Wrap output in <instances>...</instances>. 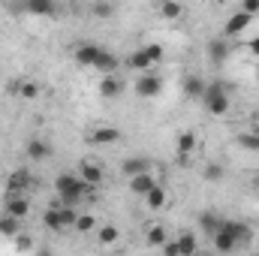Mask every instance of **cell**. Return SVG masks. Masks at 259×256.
Masks as SVG:
<instances>
[{
	"instance_id": "6da1fadb",
	"label": "cell",
	"mask_w": 259,
	"mask_h": 256,
	"mask_svg": "<svg viewBox=\"0 0 259 256\" xmlns=\"http://www.w3.org/2000/svg\"><path fill=\"white\" fill-rule=\"evenodd\" d=\"M211 241H214V250H217V253H235L241 244L250 241V226L223 217V220H220V229L211 235Z\"/></svg>"
},
{
	"instance_id": "7a4b0ae2",
	"label": "cell",
	"mask_w": 259,
	"mask_h": 256,
	"mask_svg": "<svg viewBox=\"0 0 259 256\" xmlns=\"http://www.w3.org/2000/svg\"><path fill=\"white\" fill-rule=\"evenodd\" d=\"M55 193H58L61 205H66V208H78V202H81L84 196H91L94 190H91L75 172H61V175L55 178Z\"/></svg>"
},
{
	"instance_id": "3957f363",
	"label": "cell",
	"mask_w": 259,
	"mask_h": 256,
	"mask_svg": "<svg viewBox=\"0 0 259 256\" xmlns=\"http://www.w3.org/2000/svg\"><path fill=\"white\" fill-rule=\"evenodd\" d=\"M163 61V46H157V42H148V46H142V49H136V52H130L127 55V69H133V72H151L154 66Z\"/></svg>"
},
{
	"instance_id": "277c9868",
	"label": "cell",
	"mask_w": 259,
	"mask_h": 256,
	"mask_svg": "<svg viewBox=\"0 0 259 256\" xmlns=\"http://www.w3.org/2000/svg\"><path fill=\"white\" fill-rule=\"evenodd\" d=\"M202 106H205V112L214 115V118L226 115V112H229V88H226L223 81H208V88H205V94H202Z\"/></svg>"
},
{
	"instance_id": "5b68a950",
	"label": "cell",
	"mask_w": 259,
	"mask_h": 256,
	"mask_svg": "<svg viewBox=\"0 0 259 256\" xmlns=\"http://www.w3.org/2000/svg\"><path fill=\"white\" fill-rule=\"evenodd\" d=\"M133 91H136V97H142V100H154V97L163 94V78H160L154 69H151V72H142V75L136 78Z\"/></svg>"
},
{
	"instance_id": "8992f818",
	"label": "cell",
	"mask_w": 259,
	"mask_h": 256,
	"mask_svg": "<svg viewBox=\"0 0 259 256\" xmlns=\"http://www.w3.org/2000/svg\"><path fill=\"white\" fill-rule=\"evenodd\" d=\"M75 175H78V178H81V181H84V184H88L91 190H97V187H100V184L106 181V169H103L100 163H94V160H81V163H78V172H75Z\"/></svg>"
},
{
	"instance_id": "52a82bcc",
	"label": "cell",
	"mask_w": 259,
	"mask_h": 256,
	"mask_svg": "<svg viewBox=\"0 0 259 256\" xmlns=\"http://www.w3.org/2000/svg\"><path fill=\"white\" fill-rule=\"evenodd\" d=\"M250 24H253V18H250L247 12H241V9H238V12H232V15L226 18V24H223V39L241 36V33H244V30H247Z\"/></svg>"
},
{
	"instance_id": "ba28073f",
	"label": "cell",
	"mask_w": 259,
	"mask_h": 256,
	"mask_svg": "<svg viewBox=\"0 0 259 256\" xmlns=\"http://www.w3.org/2000/svg\"><path fill=\"white\" fill-rule=\"evenodd\" d=\"M3 214L15 217V220H24L30 214V199L27 196H15V193H6L3 199Z\"/></svg>"
},
{
	"instance_id": "9c48e42d",
	"label": "cell",
	"mask_w": 259,
	"mask_h": 256,
	"mask_svg": "<svg viewBox=\"0 0 259 256\" xmlns=\"http://www.w3.org/2000/svg\"><path fill=\"white\" fill-rule=\"evenodd\" d=\"M33 187V178L27 169H15L9 178H6V193H15V196H27V190Z\"/></svg>"
},
{
	"instance_id": "30bf717a",
	"label": "cell",
	"mask_w": 259,
	"mask_h": 256,
	"mask_svg": "<svg viewBox=\"0 0 259 256\" xmlns=\"http://www.w3.org/2000/svg\"><path fill=\"white\" fill-rule=\"evenodd\" d=\"M154 166H151V160L148 157H130L121 163V172H124V178H139V175H145V172H151Z\"/></svg>"
},
{
	"instance_id": "8fae6325",
	"label": "cell",
	"mask_w": 259,
	"mask_h": 256,
	"mask_svg": "<svg viewBox=\"0 0 259 256\" xmlns=\"http://www.w3.org/2000/svg\"><path fill=\"white\" fill-rule=\"evenodd\" d=\"M181 88H184V97H187V100H202V94H205L208 81H205L202 75H196V72H187V75H184V81H181Z\"/></svg>"
},
{
	"instance_id": "7c38bea8",
	"label": "cell",
	"mask_w": 259,
	"mask_h": 256,
	"mask_svg": "<svg viewBox=\"0 0 259 256\" xmlns=\"http://www.w3.org/2000/svg\"><path fill=\"white\" fill-rule=\"evenodd\" d=\"M100 49L103 46H97V42H78L75 46V64H81V66H94L97 64V55H100Z\"/></svg>"
},
{
	"instance_id": "4fadbf2b",
	"label": "cell",
	"mask_w": 259,
	"mask_h": 256,
	"mask_svg": "<svg viewBox=\"0 0 259 256\" xmlns=\"http://www.w3.org/2000/svg\"><path fill=\"white\" fill-rule=\"evenodd\" d=\"M157 187V178H154V172H145V175H139V178H130V193H136V196H148V193Z\"/></svg>"
},
{
	"instance_id": "5bb4252c",
	"label": "cell",
	"mask_w": 259,
	"mask_h": 256,
	"mask_svg": "<svg viewBox=\"0 0 259 256\" xmlns=\"http://www.w3.org/2000/svg\"><path fill=\"white\" fill-rule=\"evenodd\" d=\"M100 94H103L106 100H118V97L124 94V81H121L118 75H103V81H100Z\"/></svg>"
},
{
	"instance_id": "9a60e30c",
	"label": "cell",
	"mask_w": 259,
	"mask_h": 256,
	"mask_svg": "<svg viewBox=\"0 0 259 256\" xmlns=\"http://www.w3.org/2000/svg\"><path fill=\"white\" fill-rule=\"evenodd\" d=\"M24 154H27L33 163H42V160L52 157V148H49V142H42V139H30L27 148H24Z\"/></svg>"
},
{
	"instance_id": "2e32d148",
	"label": "cell",
	"mask_w": 259,
	"mask_h": 256,
	"mask_svg": "<svg viewBox=\"0 0 259 256\" xmlns=\"http://www.w3.org/2000/svg\"><path fill=\"white\" fill-rule=\"evenodd\" d=\"M94 69H100L103 75H115L118 72V58L109 52V49H100V55H97V64H94Z\"/></svg>"
},
{
	"instance_id": "e0dca14e",
	"label": "cell",
	"mask_w": 259,
	"mask_h": 256,
	"mask_svg": "<svg viewBox=\"0 0 259 256\" xmlns=\"http://www.w3.org/2000/svg\"><path fill=\"white\" fill-rule=\"evenodd\" d=\"M0 235L9 238V241H15V238L21 235V220H15V217H9V214H0Z\"/></svg>"
},
{
	"instance_id": "ac0fdd59",
	"label": "cell",
	"mask_w": 259,
	"mask_h": 256,
	"mask_svg": "<svg viewBox=\"0 0 259 256\" xmlns=\"http://www.w3.org/2000/svg\"><path fill=\"white\" fill-rule=\"evenodd\" d=\"M91 142H97V145H115V142H121V130H115V127H100V130H94Z\"/></svg>"
},
{
	"instance_id": "d6986e66",
	"label": "cell",
	"mask_w": 259,
	"mask_h": 256,
	"mask_svg": "<svg viewBox=\"0 0 259 256\" xmlns=\"http://www.w3.org/2000/svg\"><path fill=\"white\" fill-rule=\"evenodd\" d=\"M166 199H169V196L163 190V184H157L154 190L145 196V205H148V211H163V208H166Z\"/></svg>"
},
{
	"instance_id": "ffe728a7",
	"label": "cell",
	"mask_w": 259,
	"mask_h": 256,
	"mask_svg": "<svg viewBox=\"0 0 259 256\" xmlns=\"http://www.w3.org/2000/svg\"><path fill=\"white\" fill-rule=\"evenodd\" d=\"M175 241H178V250H181V256H196V253H199V238H196L193 232H181Z\"/></svg>"
},
{
	"instance_id": "44dd1931",
	"label": "cell",
	"mask_w": 259,
	"mask_h": 256,
	"mask_svg": "<svg viewBox=\"0 0 259 256\" xmlns=\"http://www.w3.org/2000/svg\"><path fill=\"white\" fill-rule=\"evenodd\" d=\"M208 58H211L217 66L229 58V46H226V39H223V36H220V39H214V42L208 46Z\"/></svg>"
},
{
	"instance_id": "7402d4cb",
	"label": "cell",
	"mask_w": 259,
	"mask_h": 256,
	"mask_svg": "<svg viewBox=\"0 0 259 256\" xmlns=\"http://www.w3.org/2000/svg\"><path fill=\"white\" fill-rule=\"evenodd\" d=\"M15 94H18L21 100H36V97H39V84L30 81V78H24V81L15 84Z\"/></svg>"
},
{
	"instance_id": "603a6c76",
	"label": "cell",
	"mask_w": 259,
	"mask_h": 256,
	"mask_svg": "<svg viewBox=\"0 0 259 256\" xmlns=\"http://www.w3.org/2000/svg\"><path fill=\"white\" fill-rule=\"evenodd\" d=\"M118 238H121L118 226H112V223H106V226H97V241H100V244H115Z\"/></svg>"
},
{
	"instance_id": "cb8c5ba5",
	"label": "cell",
	"mask_w": 259,
	"mask_h": 256,
	"mask_svg": "<svg viewBox=\"0 0 259 256\" xmlns=\"http://www.w3.org/2000/svg\"><path fill=\"white\" fill-rule=\"evenodd\" d=\"M42 223H46V229H52V232H64V223H61V217H58V208H46V214H42Z\"/></svg>"
},
{
	"instance_id": "d4e9b609",
	"label": "cell",
	"mask_w": 259,
	"mask_h": 256,
	"mask_svg": "<svg viewBox=\"0 0 259 256\" xmlns=\"http://www.w3.org/2000/svg\"><path fill=\"white\" fill-rule=\"evenodd\" d=\"M72 229H75V232H81V235H84V232H94V229H97V217H94V214H81V211H78V217H75V226H72Z\"/></svg>"
},
{
	"instance_id": "484cf974",
	"label": "cell",
	"mask_w": 259,
	"mask_h": 256,
	"mask_svg": "<svg viewBox=\"0 0 259 256\" xmlns=\"http://www.w3.org/2000/svg\"><path fill=\"white\" fill-rule=\"evenodd\" d=\"M220 220H223V217H217V214H211V211H205V214L199 217V223H202V229L208 232V238H211V235L220 229Z\"/></svg>"
},
{
	"instance_id": "4316f807",
	"label": "cell",
	"mask_w": 259,
	"mask_h": 256,
	"mask_svg": "<svg viewBox=\"0 0 259 256\" xmlns=\"http://www.w3.org/2000/svg\"><path fill=\"white\" fill-rule=\"evenodd\" d=\"M145 238H148V244H151V247H163V244L169 241V235H166V229H163V226H151Z\"/></svg>"
},
{
	"instance_id": "83f0119b",
	"label": "cell",
	"mask_w": 259,
	"mask_h": 256,
	"mask_svg": "<svg viewBox=\"0 0 259 256\" xmlns=\"http://www.w3.org/2000/svg\"><path fill=\"white\" fill-rule=\"evenodd\" d=\"M157 12H160L163 18H181V15H184V6H181V3H160Z\"/></svg>"
},
{
	"instance_id": "f1b7e54d",
	"label": "cell",
	"mask_w": 259,
	"mask_h": 256,
	"mask_svg": "<svg viewBox=\"0 0 259 256\" xmlns=\"http://www.w3.org/2000/svg\"><path fill=\"white\" fill-rule=\"evenodd\" d=\"M196 145H199V142H196V133H181V136H178V151H181V154H193Z\"/></svg>"
},
{
	"instance_id": "f546056e",
	"label": "cell",
	"mask_w": 259,
	"mask_h": 256,
	"mask_svg": "<svg viewBox=\"0 0 259 256\" xmlns=\"http://www.w3.org/2000/svg\"><path fill=\"white\" fill-rule=\"evenodd\" d=\"M238 145H241L244 151H259V133H244V136H238Z\"/></svg>"
},
{
	"instance_id": "4dcf8cb0",
	"label": "cell",
	"mask_w": 259,
	"mask_h": 256,
	"mask_svg": "<svg viewBox=\"0 0 259 256\" xmlns=\"http://www.w3.org/2000/svg\"><path fill=\"white\" fill-rule=\"evenodd\" d=\"M27 12L30 15H49V12H55V6L52 3H27Z\"/></svg>"
},
{
	"instance_id": "1f68e13d",
	"label": "cell",
	"mask_w": 259,
	"mask_h": 256,
	"mask_svg": "<svg viewBox=\"0 0 259 256\" xmlns=\"http://www.w3.org/2000/svg\"><path fill=\"white\" fill-rule=\"evenodd\" d=\"M202 175H205V178H208V181H220V178H223V169H220V166H217V163H211V166H208V169H205V172H202Z\"/></svg>"
},
{
	"instance_id": "d6a6232c",
	"label": "cell",
	"mask_w": 259,
	"mask_h": 256,
	"mask_svg": "<svg viewBox=\"0 0 259 256\" xmlns=\"http://www.w3.org/2000/svg\"><path fill=\"white\" fill-rule=\"evenodd\" d=\"M163 256H181V250H178V241H175V238H169V241L163 244Z\"/></svg>"
},
{
	"instance_id": "836d02e7",
	"label": "cell",
	"mask_w": 259,
	"mask_h": 256,
	"mask_svg": "<svg viewBox=\"0 0 259 256\" xmlns=\"http://www.w3.org/2000/svg\"><path fill=\"white\" fill-rule=\"evenodd\" d=\"M241 12H247V15L253 18L259 12V0H244V3H241Z\"/></svg>"
},
{
	"instance_id": "e575fe53",
	"label": "cell",
	"mask_w": 259,
	"mask_h": 256,
	"mask_svg": "<svg viewBox=\"0 0 259 256\" xmlns=\"http://www.w3.org/2000/svg\"><path fill=\"white\" fill-rule=\"evenodd\" d=\"M94 12H97V15H103V18H109V15L115 12V6H109V3H97V6H94Z\"/></svg>"
},
{
	"instance_id": "d590c367",
	"label": "cell",
	"mask_w": 259,
	"mask_h": 256,
	"mask_svg": "<svg viewBox=\"0 0 259 256\" xmlns=\"http://www.w3.org/2000/svg\"><path fill=\"white\" fill-rule=\"evenodd\" d=\"M15 247H18V250H30V238H27V235H18V238H15Z\"/></svg>"
},
{
	"instance_id": "8d00e7d4",
	"label": "cell",
	"mask_w": 259,
	"mask_h": 256,
	"mask_svg": "<svg viewBox=\"0 0 259 256\" xmlns=\"http://www.w3.org/2000/svg\"><path fill=\"white\" fill-rule=\"evenodd\" d=\"M247 49H250V55H256V58H259V36H250Z\"/></svg>"
},
{
	"instance_id": "74e56055",
	"label": "cell",
	"mask_w": 259,
	"mask_h": 256,
	"mask_svg": "<svg viewBox=\"0 0 259 256\" xmlns=\"http://www.w3.org/2000/svg\"><path fill=\"white\" fill-rule=\"evenodd\" d=\"M39 256H52V253H49V250H39Z\"/></svg>"
},
{
	"instance_id": "f35d334b",
	"label": "cell",
	"mask_w": 259,
	"mask_h": 256,
	"mask_svg": "<svg viewBox=\"0 0 259 256\" xmlns=\"http://www.w3.org/2000/svg\"><path fill=\"white\" fill-rule=\"evenodd\" d=\"M196 256H211V253H202V250H199V253H196Z\"/></svg>"
}]
</instances>
